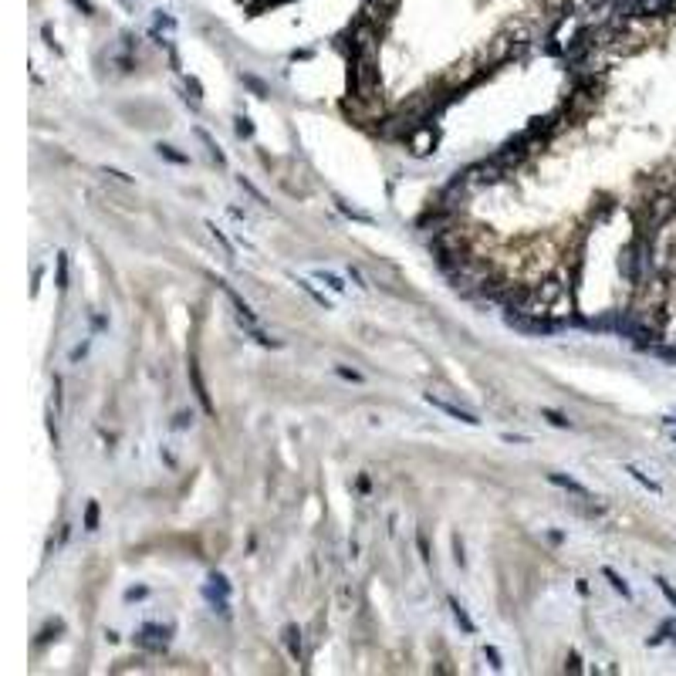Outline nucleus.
I'll return each instance as SVG.
<instances>
[{"label":"nucleus","mask_w":676,"mask_h":676,"mask_svg":"<svg viewBox=\"0 0 676 676\" xmlns=\"http://www.w3.org/2000/svg\"><path fill=\"white\" fill-rule=\"evenodd\" d=\"M450 281H453V288L460 294H477V298H480V291L494 281V271H491V264L470 261V257H467V261L450 274Z\"/></svg>","instance_id":"1"},{"label":"nucleus","mask_w":676,"mask_h":676,"mask_svg":"<svg viewBox=\"0 0 676 676\" xmlns=\"http://www.w3.org/2000/svg\"><path fill=\"white\" fill-rule=\"evenodd\" d=\"M352 88L359 98H372V92L379 88V68H375V47L355 51L352 58Z\"/></svg>","instance_id":"2"},{"label":"nucleus","mask_w":676,"mask_h":676,"mask_svg":"<svg viewBox=\"0 0 676 676\" xmlns=\"http://www.w3.org/2000/svg\"><path fill=\"white\" fill-rule=\"evenodd\" d=\"M203 595L210 599L214 612L231 615V582H227V578H223L220 571H214V575L206 578V588H203Z\"/></svg>","instance_id":"3"},{"label":"nucleus","mask_w":676,"mask_h":676,"mask_svg":"<svg viewBox=\"0 0 676 676\" xmlns=\"http://www.w3.org/2000/svg\"><path fill=\"white\" fill-rule=\"evenodd\" d=\"M406 142H409V149H413V156H430L433 149H436V129H433L430 122H419L406 136Z\"/></svg>","instance_id":"4"},{"label":"nucleus","mask_w":676,"mask_h":676,"mask_svg":"<svg viewBox=\"0 0 676 676\" xmlns=\"http://www.w3.org/2000/svg\"><path fill=\"white\" fill-rule=\"evenodd\" d=\"M136 643L142 646V649L163 653V649H166V643H169V629H163V626H153V622H146V626L136 632Z\"/></svg>","instance_id":"5"},{"label":"nucleus","mask_w":676,"mask_h":676,"mask_svg":"<svg viewBox=\"0 0 676 676\" xmlns=\"http://www.w3.org/2000/svg\"><path fill=\"white\" fill-rule=\"evenodd\" d=\"M423 400L430 402L433 409H440V413H446V416H450V419H457V423H467V426H480V419H477V416L470 413V409H460V406H453V402H443V400H436V396H433V392H426V396H423Z\"/></svg>","instance_id":"6"},{"label":"nucleus","mask_w":676,"mask_h":676,"mask_svg":"<svg viewBox=\"0 0 676 676\" xmlns=\"http://www.w3.org/2000/svg\"><path fill=\"white\" fill-rule=\"evenodd\" d=\"M676 214V203L673 197H660V200L649 203V227H663L670 216Z\"/></svg>","instance_id":"7"},{"label":"nucleus","mask_w":676,"mask_h":676,"mask_svg":"<svg viewBox=\"0 0 676 676\" xmlns=\"http://www.w3.org/2000/svg\"><path fill=\"white\" fill-rule=\"evenodd\" d=\"M216 288H220V291L227 294V301H231V305L237 308V315H240V318H244L247 325H254V322H257V318H254V311H250V305H247L244 298H240V294L233 291V288L227 284V281H223V277H216Z\"/></svg>","instance_id":"8"},{"label":"nucleus","mask_w":676,"mask_h":676,"mask_svg":"<svg viewBox=\"0 0 676 676\" xmlns=\"http://www.w3.org/2000/svg\"><path fill=\"white\" fill-rule=\"evenodd\" d=\"M548 484H554V487H561V491L575 494V497H582V501H592V491H588L585 484H578L575 477H569V474H548Z\"/></svg>","instance_id":"9"},{"label":"nucleus","mask_w":676,"mask_h":676,"mask_svg":"<svg viewBox=\"0 0 676 676\" xmlns=\"http://www.w3.org/2000/svg\"><path fill=\"white\" fill-rule=\"evenodd\" d=\"M190 383H193V392H197L200 406L206 409V413H214V402H210V392H206V383H203L200 366H197V362H190Z\"/></svg>","instance_id":"10"},{"label":"nucleus","mask_w":676,"mask_h":676,"mask_svg":"<svg viewBox=\"0 0 676 676\" xmlns=\"http://www.w3.org/2000/svg\"><path fill=\"white\" fill-rule=\"evenodd\" d=\"M446 605H450V612H453V619H457V626H460L463 632H470L474 636L477 632V626H474V619L467 615V609L460 605V599H453V595H446Z\"/></svg>","instance_id":"11"},{"label":"nucleus","mask_w":676,"mask_h":676,"mask_svg":"<svg viewBox=\"0 0 676 676\" xmlns=\"http://www.w3.org/2000/svg\"><path fill=\"white\" fill-rule=\"evenodd\" d=\"M284 643H288V653H291V660L301 663L305 649H301V629H298V626H288V629H284Z\"/></svg>","instance_id":"12"},{"label":"nucleus","mask_w":676,"mask_h":676,"mask_svg":"<svg viewBox=\"0 0 676 676\" xmlns=\"http://www.w3.org/2000/svg\"><path fill=\"white\" fill-rule=\"evenodd\" d=\"M622 470H626V474H629L632 480H636V484H643V487H646V491H649V494H660V491H663L660 484H656V480H653V477H649V474H643V470H639L636 463H626Z\"/></svg>","instance_id":"13"},{"label":"nucleus","mask_w":676,"mask_h":676,"mask_svg":"<svg viewBox=\"0 0 676 676\" xmlns=\"http://www.w3.org/2000/svg\"><path fill=\"white\" fill-rule=\"evenodd\" d=\"M294 284H298V288H301V291H305L308 298H311V301H315V305H322L325 311H328V308H332V301H328V298H325V294L318 291V288H315V284H311V281H305V277H294Z\"/></svg>","instance_id":"14"},{"label":"nucleus","mask_w":676,"mask_h":676,"mask_svg":"<svg viewBox=\"0 0 676 676\" xmlns=\"http://www.w3.org/2000/svg\"><path fill=\"white\" fill-rule=\"evenodd\" d=\"M197 136H200V142L206 146V149H210V159H214L216 166H227V156L220 153V146H216L214 139H210V132H206V129H197Z\"/></svg>","instance_id":"15"},{"label":"nucleus","mask_w":676,"mask_h":676,"mask_svg":"<svg viewBox=\"0 0 676 676\" xmlns=\"http://www.w3.org/2000/svg\"><path fill=\"white\" fill-rule=\"evenodd\" d=\"M602 575L609 578V585H612V588H615V592H619V595H622V599H632V588H629V585H626V578H622L619 571H612V569H602Z\"/></svg>","instance_id":"16"},{"label":"nucleus","mask_w":676,"mask_h":676,"mask_svg":"<svg viewBox=\"0 0 676 676\" xmlns=\"http://www.w3.org/2000/svg\"><path fill=\"white\" fill-rule=\"evenodd\" d=\"M156 153L163 156V159H169V163H176V166H186V163H190V156L176 153V146H166V142H159V146H156Z\"/></svg>","instance_id":"17"},{"label":"nucleus","mask_w":676,"mask_h":676,"mask_svg":"<svg viewBox=\"0 0 676 676\" xmlns=\"http://www.w3.org/2000/svg\"><path fill=\"white\" fill-rule=\"evenodd\" d=\"M206 231H210V237H214L216 244L223 247V254H227V257H233V244H231V240H227V233L220 231L216 223H210V220H206Z\"/></svg>","instance_id":"18"},{"label":"nucleus","mask_w":676,"mask_h":676,"mask_svg":"<svg viewBox=\"0 0 676 676\" xmlns=\"http://www.w3.org/2000/svg\"><path fill=\"white\" fill-rule=\"evenodd\" d=\"M541 416H544L552 426H558V430H571V419L565 413H558V409H541Z\"/></svg>","instance_id":"19"},{"label":"nucleus","mask_w":676,"mask_h":676,"mask_svg":"<svg viewBox=\"0 0 676 676\" xmlns=\"http://www.w3.org/2000/svg\"><path fill=\"white\" fill-rule=\"evenodd\" d=\"M247 332H250V335H254V342H257V345H264V349H281V342H277V338H271V335H264L257 325H247Z\"/></svg>","instance_id":"20"},{"label":"nucleus","mask_w":676,"mask_h":676,"mask_svg":"<svg viewBox=\"0 0 676 676\" xmlns=\"http://www.w3.org/2000/svg\"><path fill=\"white\" fill-rule=\"evenodd\" d=\"M315 277H318L322 284H328V288H332V291H335V294H342V291H345V281H342V277H338V274H332V271H318V274H315Z\"/></svg>","instance_id":"21"},{"label":"nucleus","mask_w":676,"mask_h":676,"mask_svg":"<svg viewBox=\"0 0 676 676\" xmlns=\"http://www.w3.org/2000/svg\"><path fill=\"white\" fill-rule=\"evenodd\" d=\"M335 203H338V210H342L345 216H352V220H359V223H372V216H369V214H362V210H352L349 203H342V200H335Z\"/></svg>","instance_id":"22"},{"label":"nucleus","mask_w":676,"mask_h":676,"mask_svg":"<svg viewBox=\"0 0 676 676\" xmlns=\"http://www.w3.org/2000/svg\"><path fill=\"white\" fill-rule=\"evenodd\" d=\"M233 122H237L233 129H237V136H240V139H250V136H254V125H250V119H247V115H237Z\"/></svg>","instance_id":"23"},{"label":"nucleus","mask_w":676,"mask_h":676,"mask_svg":"<svg viewBox=\"0 0 676 676\" xmlns=\"http://www.w3.org/2000/svg\"><path fill=\"white\" fill-rule=\"evenodd\" d=\"M95 528H98V504L92 501L85 507V531H95Z\"/></svg>","instance_id":"24"},{"label":"nucleus","mask_w":676,"mask_h":676,"mask_svg":"<svg viewBox=\"0 0 676 676\" xmlns=\"http://www.w3.org/2000/svg\"><path fill=\"white\" fill-rule=\"evenodd\" d=\"M237 183L244 186L247 193H250V197H254V200L261 203V206H267V197H264V193H261V190H257V186H254V183H250V180H244V176H240V180H237Z\"/></svg>","instance_id":"25"},{"label":"nucleus","mask_w":676,"mask_h":676,"mask_svg":"<svg viewBox=\"0 0 676 676\" xmlns=\"http://www.w3.org/2000/svg\"><path fill=\"white\" fill-rule=\"evenodd\" d=\"M58 288H68V257L58 254Z\"/></svg>","instance_id":"26"},{"label":"nucleus","mask_w":676,"mask_h":676,"mask_svg":"<svg viewBox=\"0 0 676 676\" xmlns=\"http://www.w3.org/2000/svg\"><path fill=\"white\" fill-rule=\"evenodd\" d=\"M656 585H660V592L666 595V602H670V605L676 609V588H673V585L666 582V578H656Z\"/></svg>","instance_id":"27"},{"label":"nucleus","mask_w":676,"mask_h":676,"mask_svg":"<svg viewBox=\"0 0 676 676\" xmlns=\"http://www.w3.org/2000/svg\"><path fill=\"white\" fill-rule=\"evenodd\" d=\"M484 656L491 660V666H494V670H504V663H501V653H497L494 646H484Z\"/></svg>","instance_id":"28"},{"label":"nucleus","mask_w":676,"mask_h":676,"mask_svg":"<svg viewBox=\"0 0 676 676\" xmlns=\"http://www.w3.org/2000/svg\"><path fill=\"white\" fill-rule=\"evenodd\" d=\"M335 372L342 375V379H349V383H362V372L355 369H345V366H335Z\"/></svg>","instance_id":"29"},{"label":"nucleus","mask_w":676,"mask_h":676,"mask_svg":"<svg viewBox=\"0 0 676 676\" xmlns=\"http://www.w3.org/2000/svg\"><path fill=\"white\" fill-rule=\"evenodd\" d=\"M105 176L119 180V183H132V176H129V173H122V169H108V166H105Z\"/></svg>","instance_id":"30"},{"label":"nucleus","mask_w":676,"mask_h":676,"mask_svg":"<svg viewBox=\"0 0 676 676\" xmlns=\"http://www.w3.org/2000/svg\"><path fill=\"white\" fill-rule=\"evenodd\" d=\"M186 88L193 92V98H197V102L203 98V88H200V81H197V78H186Z\"/></svg>","instance_id":"31"},{"label":"nucleus","mask_w":676,"mask_h":676,"mask_svg":"<svg viewBox=\"0 0 676 676\" xmlns=\"http://www.w3.org/2000/svg\"><path fill=\"white\" fill-rule=\"evenodd\" d=\"M190 423H193V413H180V416H176V423H173V426H176V430H183V426H190Z\"/></svg>","instance_id":"32"},{"label":"nucleus","mask_w":676,"mask_h":676,"mask_svg":"<svg viewBox=\"0 0 676 676\" xmlns=\"http://www.w3.org/2000/svg\"><path fill=\"white\" fill-rule=\"evenodd\" d=\"M416 544H419V554L430 561V544H426V535H419V538H416Z\"/></svg>","instance_id":"33"},{"label":"nucleus","mask_w":676,"mask_h":676,"mask_svg":"<svg viewBox=\"0 0 676 676\" xmlns=\"http://www.w3.org/2000/svg\"><path fill=\"white\" fill-rule=\"evenodd\" d=\"M136 599H146V588H129L125 592V602H136Z\"/></svg>","instance_id":"34"},{"label":"nucleus","mask_w":676,"mask_h":676,"mask_svg":"<svg viewBox=\"0 0 676 676\" xmlns=\"http://www.w3.org/2000/svg\"><path fill=\"white\" fill-rule=\"evenodd\" d=\"M349 277H352V281L359 284V288H369V284L362 281V274H359V267H349Z\"/></svg>","instance_id":"35"},{"label":"nucleus","mask_w":676,"mask_h":676,"mask_svg":"<svg viewBox=\"0 0 676 676\" xmlns=\"http://www.w3.org/2000/svg\"><path fill=\"white\" fill-rule=\"evenodd\" d=\"M71 4H75V7H81L85 14H95V7H92V4H88V0H71Z\"/></svg>","instance_id":"36"},{"label":"nucleus","mask_w":676,"mask_h":676,"mask_svg":"<svg viewBox=\"0 0 676 676\" xmlns=\"http://www.w3.org/2000/svg\"><path fill=\"white\" fill-rule=\"evenodd\" d=\"M247 85H250V88H254V92H257V95H264V92H267V88H264V85H261V81H257V78H247Z\"/></svg>","instance_id":"37"},{"label":"nucleus","mask_w":676,"mask_h":676,"mask_svg":"<svg viewBox=\"0 0 676 676\" xmlns=\"http://www.w3.org/2000/svg\"><path fill=\"white\" fill-rule=\"evenodd\" d=\"M85 352H88V345H78V349H71V362H78Z\"/></svg>","instance_id":"38"},{"label":"nucleus","mask_w":676,"mask_h":676,"mask_svg":"<svg viewBox=\"0 0 676 676\" xmlns=\"http://www.w3.org/2000/svg\"><path fill=\"white\" fill-rule=\"evenodd\" d=\"M372 4H379V11H389V7H396L400 0H372Z\"/></svg>","instance_id":"39"},{"label":"nucleus","mask_w":676,"mask_h":676,"mask_svg":"<svg viewBox=\"0 0 676 676\" xmlns=\"http://www.w3.org/2000/svg\"><path fill=\"white\" fill-rule=\"evenodd\" d=\"M507 443H528V436H514V433H504Z\"/></svg>","instance_id":"40"}]
</instances>
